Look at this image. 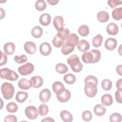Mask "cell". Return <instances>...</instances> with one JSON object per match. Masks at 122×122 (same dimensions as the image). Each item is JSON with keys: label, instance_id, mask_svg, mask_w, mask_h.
<instances>
[{"label": "cell", "instance_id": "obj_38", "mask_svg": "<svg viewBox=\"0 0 122 122\" xmlns=\"http://www.w3.org/2000/svg\"><path fill=\"white\" fill-rule=\"evenodd\" d=\"M18 107L17 104L14 102H10L8 103L6 106V110L9 112L14 113L18 110Z\"/></svg>", "mask_w": 122, "mask_h": 122}, {"label": "cell", "instance_id": "obj_30", "mask_svg": "<svg viewBox=\"0 0 122 122\" xmlns=\"http://www.w3.org/2000/svg\"><path fill=\"white\" fill-rule=\"evenodd\" d=\"M102 41H103L102 36L100 34H97L96 36L94 37L92 40V43L93 46L96 48L100 47L102 45Z\"/></svg>", "mask_w": 122, "mask_h": 122}, {"label": "cell", "instance_id": "obj_6", "mask_svg": "<svg viewBox=\"0 0 122 122\" xmlns=\"http://www.w3.org/2000/svg\"><path fill=\"white\" fill-rule=\"evenodd\" d=\"M34 70V65L30 62H27L24 65L20 66L18 69L20 74L23 76H26L31 74Z\"/></svg>", "mask_w": 122, "mask_h": 122}, {"label": "cell", "instance_id": "obj_47", "mask_svg": "<svg viewBox=\"0 0 122 122\" xmlns=\"http://www.w3.org/2000/svg\"><path fill=\"white\" fill-rule=\"evenodd\" d=\"M122 79H120L118 80L116 83V87L117 89H122Z\"/></svg>", "mask_w": 122, "mask_h": 122}, {"label": "cell", "instance_id": "obj_49", "mask_svg": "<svg viewBox=\"0 0 122 122\" xmlns=\"http://www.w3.org/2000/svg\"><path fill=\"white\" fill-rule=\"evenodd\" d=\"M122 65H119L117 66L116 67V71L117 73L118 74H119L120 75H122Z\"/></svg>", "mask_w": 122, "mask_h": 122}, {"label": "cell", "instance_id": "obj_28", "mask_svg": "<svg viewBox=\"0 0 122 122\" xmlns=\"http://www.w3.org/2000/svg\"><path fill=\"white\" fill-rule=\"evenodd\" d=\"M31 33L34 38H39L42 35L43 30L40 26H36L31 30Z\"/></svg>", "mask_w": 122, "mask_h": 122}, {"label": "cell", "instance_id": "obj_35", "mask_svg": "<svg viewBox=\"0 0 122 122\" xmlns=\"http://www.w3.org/2000/svg\"><path fill=\"white\" fill-rule=\"evenodd\" d=\"M78 32L80 35L86 37L89 34V28L86 25H82L78 28Z\"/></svg>", "mask_w": 122, "mask_h": 122}, {"label": "cell", "instance_id": "obj_33", "mask_svg": "<svg viewBox=\"0 0 122 122\" xmlns=\"http://www.w3.org/2000/svg\"><path fill=\"white\" fill-rule=\"evenodd\" d=\"M47 7L46 1L44 0H37L35 4V7L36 9L39 11H43L45 10Z\"/></svg>", "mask_w": 122, "mask_h": 122}, {"label": "cell", "instance_id": "obj_29", "mask_svg": "<svg viewBox=\"0 0 122 122\" xmlns=\"http://www.w3.org/2000/svg\"><path fill=\"white\" fill-rule=\"evenodd\" d=\"M74 47H75L71 46L66 43H64L61 49V52L63 55H68L74 51Z\"/></svg>", "mask_w": 122, "mask_h": 122}, {"label": "cell", "instance_id": "obj_32", "mask_svg": "<svg viewBox=\"0 0 122 122\" xmlns=\"http://www.w3.org/2000/svg\"><path fill=\"white\" fill-rule=\"evenodd\" d=\"M56 71L60 74H64L68 71V67L62 63H59L55 66Z\"/></svg>", "mask_w": 122, "mask_h": 122}, {"label": "cell", "instance_id": "obj_11", "mask_svg": "<svg viewBox=\"0 0 122 122\" xmlns=\"http://www.w3.org/2000/svg\"><path fill=\"white\" fill-rule=\"evenodd\" d=\"M30 81L32 87L35 89L39 88L43 83V79L40 76H33L30 79Z\"/></svg>", "mask_w": 122, "mask_h": 122}, {"label": "cell", "instance_id": "obj_17", "mask_svg": "<svg viewBox=\"0 0 122 122\" xmlns=\"http://www.w3.org/2000/svg\"><path fill=\"white\" fill-rule=\"evenodd\" d=\"M106 31L108 34L110 35H115L119 31V28L116 24L112 22L107 25Z\"/></svg>", "mask_w": 122, "mask_h": 122}, {"label": "cell", "instance_id": "obj_3", "mask_svg": "<svg viewBox=\"0 0 122 122\" xmlns=\"http://www.w3.org/2000/svg\"><path fill=\"white\" fill-rule=\"evenodd\" d=\"M67 63L74 72H79L83 68L82 64L80 61L78 56L76 54L71 55L68 57L67 59Z\"/></svg>", "mask_w": 122, "mask_h": 122}, {"label": "cell", "instance_id": "obj_25", "mask_svg": "<svg viewBox=\"0 0 122 122\" xmlns=\"http://www.w3.org/2000/svg\"><path fill=\"white\" fill-rule=\"evenodd\" d=\"M97 18L100 22H105L109 19V14L105 11H100L97 14Z\"/></svg>", "mask_w": 122, "mask_h": 122}, {"label": "cell", "instance_id": "obj_15", "mask_svg": "<svg viewBox=\"0 0 122 122\" xmlns=\"http://www.w3.org/2000/svg\"><path fill=\"white\" fill-rule=\"evenodd\" d=\"M63 18L61 16H57L54 17L53 20V24L55 29L58 30H61L63 29Z\"/></svg>", "mask_w": 122, "mask_h": 122}, {"label": "cell", "instance_id": "obj_45", "mask_svg": "<svg viewBox=\"0 0 122 122\" xmlns=\"http://www.w3.org/2000/svg\"><path fill=\"white\" fill-rule=\"evenodd\" d=\"M5 122H17V117L13 115H8L6 116L4 119Z\"/></svg>", "mask_w": 122, "mask_h": 122}, {"label": "cell", "instance_id": "obj_39", "mask_svg": "<svg viewBox=\"0 0 122 122\" xmlns=\"http://www.w3.org/2000/svg\"><path fill=\"white\" fill-rule=\"evenodd\" d=\"M122 115L121 114L115 112L112 113L109 118L110 122H120L122 121Z\"/></svg>", "mask_w": 122, "mask_h": 122}, {"label": "cell", "instance_id": "obj_31", "mask_svg": "<svg viewBox=\"0 0 122 122\" xmlns=\"http://www.w3.org/2000/svg\"><path fill=\"white\" fill-rule=\"evenodd\" d=\"M112 17L115 20H120L122 18V7L114 9L112 11Z\"/></svg>", "mask_w": 122, "mask_h": 122}, {"label": "cell", "instance_id": "obj_19", "mask_svg": "<svg viewBox=\"0 0 122 122\" xmlns=\"http://www.w3.org/2000/svg\"><path fill=\"white\" fill-rule=\"evenodd\" d=\"M18 85L20 89L24 90H28L32 87L30 80H28L25 78L20 79L18 82Z\"/></svg>", "mask_w": 122, "mask_h": 122}, {"label": "cell", "instance_id": "obj_23", "mask_svg": "<svg viewBox=\"0 0 122 122\" xmlns=\"http://www.w3.org/2000/svg\"><path fill=\"white\" fill-rule=\"evenodd\" d=\"M78 49L81 52H84L88 50L90 48V44L85 40H81L79 41L77 45Z\"/></svg>", "mask_w": 122, "mask_h": 122}, {"label": "cell", "instance_id": "obj_42", "mask_svg": "<svg viewBox=\"0 0 122 122\" xmlns=\"http://www.w3.org/2000/svg\"><path fill=\"white\" fill-rule=\"evenodd\" d=\"M92 115L91 112L89 111L86 110L84 111L82 113V118L83 120L86 122H88L92 119Z\"/></svg>", "mask_w": 122, "mask_h": 122}, {"label": "cell", "instance_id": "obj_37", "mask_svg": "<svg viewBox=\"0 0 122 122\" xmlns=\"http://www.w3.org/2000/svg\"><path fill=\"white\" fill-rule=\"evenodd\" d=\"M112 82L109 79L103 80L101 83L102 88L105 91H109L112 87Z\"/></svg>", "mask_w": 122, "mask_h": 122}, {"label": "cell", "instance_id": "obj_16", "mask_svg": "<svg viewBox=\"0 0 122 122\" xmlns=\"http://www.w3.org/2000/svg\"><path fill=\"white\" fill-rule=\"evenodd\" d=\"M79 41V39L78 36L75 33H71L65 41L64 43H66L71 46L75 47L77 45Z\"/></svg>", "mask_w": 122, "mask_h": 122}, {"label": "cell", "instance_id": "obj_14", "mask_svg": "<svg viewBox=\"0 0 122 122\" xmlns=\"http://www.w3.org/2000/svg\"><path fill=\"white\" fill-rule=\"evenodd\" d=\"M58 100L61 102H66L70 100L71 97V93L70 92L67 90H65L61 94L56 95Z\"/></svg>", "mask_w": 122, "mask_h": 122}, {"label": "cell", "instance_id": "obj_10", "mask_svg": "<svg viewBox=\"0 0 122 122\" xmlns=\"http://www.w3.org/2000/svg\"><path fill=\"white\" fill-rule=\"evenodd\" d=\"M51 97V92L48 89H43L39 94V99L43 103L48 102Z\"/></svg>", "mask_w": 122, "mask_h": 122}, {"label": "cell", "instance_id": "obj_51", "mask_svg": "<svg viewBox=\"0 0 122 122\" xmlns=\"http://www.w3.org/2000/svg\"><path fill=\"white\" fill-rule=\"evenodd\" d=\"M0 10H1V15H0V20H2L3 18H4L5 17V10H3L1 8H0Z\"/></svg>", "mask_w": 122, "mask_h": 122}, {"label": "cell", "instance_id": "obj_12", "mask_svg": "<svg viewBox=\"0 0 122 122\" xmlns=\"http://www.w3.org/2000/svg\"><path fill=\"white\" fill-rule=\"evenodd\" d=\"M24 49L29 54H33L36 51V46L34 42L28 41L25 43Z\"/></svg>", "mask_w": 122, "mask_h": 122}, {"label": "cell", "instance_id": "obj_22", "mask_svg": "<svg viewBox=\"0 0 122 122\" xmlns=\"http://www.w3.org/2000/svg\"><path fill=\"white\" fill-rule=\"evenodd\" d=\"M70 35V31L67 28L63 29L62 30L58 31L56 36L62 41H65L67 39L69 35Z\"/></svg>", "mask_w": 122, "mask_h": 122}, {"label": "cell", "instance_id": "obj_8", "mask_svg": "<svg viewBox=\"0 0 122 122\" xmlns=\"http://www.w3.org/2000/svg\"><path fill=\"white\" fill-rule=\"evenodd\" d=\"M40 53L43 56H48L51 52L52 48L48 42L42 43L39 47Z\"/></svg>", "mask_w": 122, "mask_h": 122}, {"label": "cell", "instance_id": "obj_44", "mask_svg": "<svg viewBox=\"0 0 122 122\" xmlns=\"http://www.w3.org/2000/svg\"><path fill=\"white\" fill-rule=\"evenodd\" d=\"M122 89H119L115 92V97L116 101L117 102L119 103H122Z\"/></svg>", "mask_w": 122, "mask_h": 122}, {"label": "cell", "instance_id": "obj_48", "mask_svg": "<svg viewBox=\"0 0 122 122\" xmlns=\"http://www.w3.org/2000/svg\"><path fill=\"white\" fill-rule=\"evenodd\" d=\"M47 1L51 5H55L59 1V0H47Z\"/></svg>", "mask_w": 122, "mask_h": 122}, {"label": "cell", "instance_id": "obj_43", "mask_svg": "<svg viewBox=\"0 0 122 122\" xmlns=\"http://www.w3.org/2000/svg\"><path fill=\"white\" fill-rule=\"evenodd\" d=\"M122 0H109L107 2L108 5L112 9H113L118 5L122 4Z\"/></svg>", "mask_w": 122, "mask_h": 122}, {"label": "cell", "instance_id": "obj_2", "mask_svg": "<svg viewBox=\"0 0 122 122\" xmlns=\"http://www.w3.org/2000/svg\"><path fill=\"white\" fill-rule=\"evenodd\" d=\"M101 52L98 50H92L90 51H85L82 55L81 59L85 63H95L101 59Z\"/></svg>", "mask_w": 122, "mask_h": 122}, {"label": "cell", "instance_id": "obj_40", "mask_svg": "<svg viewBox=\"0 0 122 122\" xmlns=\"http://www.w3.org/2000/svg\"><path fill=\"white\" fill-rule=\"evenodd\" d=\"M52 43L54 47L56 48H60L64 44V41L59 39L56 35H55L52 41Z\"/></svg>", "mask_w": 122, "mask_h": 122}, {"label": "cell", "instance_id": "obj_4", "mask_svg": "<svg viewBox=\"0 0 122 122\" xmlns=\"http://www.w3.org/2000/svg\"><path fill=\"white\" fill-rule=\"evenodd\" d=\"M1 91L3 97L6 100L11 99L14 95L15 90L13 85L9 82H5L1 86Z\"/></svg>", "mask_w": 122, "mask_h": 122}, {"label": "cell", "instance_id": "obj_27", "mask_svg": "<svg viewBox=\"0 0 122 122\" xmlns=\"http://www.w3.org/2000/svg\"><path fill=\"white\" fill-rule=\"evenodd\" d=\"M93 112L95 115L98 116L103 115L106 112V109L100 104L96 105L93 108Z\"/></svg>", "mask_w": 122, "mask_h": 122}, {"label": "cell", "instance_id": "obj_26", "mask_svg": "<svg viewBox=\"0 0 122 122\" xmlns=\"http://www.w3.org/2000/svg\"><path fill=\"white\" fill-rule=\"evenodd\" d=\"M28 97V94L27 92L22 91H19L16 94L15 99L18 102L23 103L26 100Z\"/></svg>", "mask_w": 122, "mask_h": 122}, {"label": "cell", "instance_id": "obj_1", "mask_svg": "<svg viewBox=\"0 0 122 122\" xmlns=\"http://www.w3.org/2000/svg\"><path fill=\"white\" fill-rule=\"evenodd\" d=\"M98 79L93 75L87 76L84 80V92L87 96L92 98L95 96L97 92Z\"/></svg>", "mask_w": 122, "mask_h": 122}, {"label": "cell", "instance_id": "obj_9", "mask_svg": "<svg viewBox=\"0 0 122 122\" xmlns=\"http://www.w3.org/2000/svg\"><path fill=\"white\" fill-rule=\"evenodd\" d=\"M52 88L53 92L56 93V95L61 94L66 89L63 84L59 81H56L53 82L52 85Z\"/></svg>", "mask_w": 122, "mask_h": 122}, {"label": "cell", "instance_id": "obj_36", "mask_svg": "<svg viewBox=\"0 0 122 122\" xmlns=\"http://www.w3.org/2000/svg\"><path fill=\"white\" fill-rule=\"evenodd\" d=\"M49 109L48 106L45 104H41L39 106L38 109L39 113L41 116L47 115L49 112Z\"/></svg>", "mask_w": 122, "mask_h": 122}, {"label": "cell", "instance_id": "obj_5", "mask_svg": "<svg viewBox=\"0 0 122 122\" xmlns=\"http://www.w3.org/2000/svg\"><path fill=\"white\" fill-rule=\"evenodd\" d=\"M0 76L2 79L10 81H16L19 78L17 73L8 68H4L0 70Z\"/></svg>", "mask_w": 122, "mask_h": 122}, {"label": "cell", "instance_id": "obj_50", "mask_svg": "<svg viewBox=\"0 0 122 122\" xmlns=\"http://www.w3.org/2000/svg\"><path fill=\"white\" fill-rule=\"evenodd\" d=\"M41 122H54V120L51 118V117H46V118H44L43 119L41 120Z\"/></svg>", "mask_w": 122, "mask_h": 122}, {"label": "cell", "instance_id": "obj_21", "mask_svg": "<svg viewBox=\"0 0 122 122\" xmlns=\"http://www.w3.org/2000/svg\"><path fill=\"white\" fill-rule=\"evenodd\" d=\"M101 102L104 106H109L113 103V99L110 94H105L101 97Z\"/></svg>", "mask_w": 122, "mask_h": 122}, {"label": "cell", "instance_id": "obj_18", "mask_svg": "<svg viewBox=\"0 0 122 122\" xmlns=\"http://www.w3.org/2000/svg\"><path fill=\"white\" fill-rule=\"evenodd\" d=\"M51 21V16L47 13L41 14L39 18V22L41 25L44 26H48Z\"/></svg>", "mask_w": 122, "mask_h": 122}, {"label": "cell", "instance_id": "obj_24", "mask_svg": "<svg viewBox=\"0 0 122 122\" xmlns=\"http://www.w3.org/2000/svg\"><path fill=\"white\" fill-rule=\"evenodd\" d=\"M60 117L65 122H71L73 120V116L72 114L66 110H63L61 112Z\"/></svg>", "mask_w": 122, "mask_h": 122}, {"label": "cell", "instance_id": "obj_34", "mask_svg": "<svg viewBox=\"0 0 122 122\" xmlns=\"http://www.w3.org/2000/svg\"><path fill=\"white\" fill-rule=\"evenodd\" d=\"M63 80L68 84H72L76 81V77L71 73H67L64 76Z\"/></svg>", "mask_w": 122, "mask_h": 122}, {"label": "cell", "instance_id": "obj_46", "mask_svg": "<svg viewBox=\"0 0 122 122\" xmlns=\"http://www.w3.org/2000/svg\"><path fill=\"white\" fill-rule=\"evenodd\" d=\"M1 52V60H0V66H1L3 65H5L7 61V56L6 54L4 53H3L2 51Z\"/></svg>", "mask_w": 122, "mask_h": 122}, {"label": "cell", "instance_id": "obj_13", "mask_svg": "<svg viewBox=\"0 0 122 122\" xmlns=\"http://www.w3.org/2000/svg\"><path fill=\"white\" fill-rule=\"evenodd\" d=\"M117 44V40L113 38H108L105 42L104 46L108 51H113L116 47Z\"/></svg>", "mask_w": 122, "mask_h": 122}, {"label": "cell", "instance_id": "obj_7", "mask_svg": "<svg viewBox=\"0 0 122 122\" xmlns=\"http://www.w3.org/2000/svg\"><path fill=\"white\" fill-rule=\"evenodd\" d=\"M25 114L29 119L34 120L38 117L39 112L35 106H29L25 109Z\"/></svg>", "mask_w": 122, "mask_h": 122}, {"label": "cell", "instance_id": "obj_20", "mask_svg": "<svg viewBox=\"0 0 122 122\" xmlns=\"http://www.w3.org/2000/svg\"><path fill=\"white\" fill-rule=\"evenodd\" d=\"M3 50L6 54L9 55H12L15 51V45L12 42H7L3 46Z\"/></svg>", "mask_w": 122, "mask_h": 122}, {"label": "cell", "instance_id": "obj_41", "mask_svg": "<svg viewBox=\"0 0 122 122\" xmlns=\"http://www.w3.org/2000/svg\"><path fill=\"white\" fill-rule=\"evenodd\" d=\"M14 61L17 63L21 64L27 61V57L25 55L22 54L20 55H16L14 58Z\"/></svg>", "mask_w": 122, "mask_h": 122}]
</instances>
